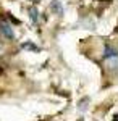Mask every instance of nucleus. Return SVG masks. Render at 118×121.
Returning a JSON list of instances; mask_svg holds the SVG:
<instances>
[{"instance_id":"nucleus-3","label":"nucleus","mask_w":118,"mask_h":121,"mask_svg":"<svg viewBox=\"0 0 118 121\" xmlns=\"http://www.w3.org/2000/svg\"><path fill=\"white\" fill-rule=\"evenodd\" d=\"M29 13H31V18H32V21L36 23V19H39V11H37L36 8H31V10H29Z\"/></svg>"},{"instance_id":"nucleus-1","label":"nucleus","mask_w":118,"mask_h":121,"mask_svg":"<svg viewBox=\"0 0 118 121\" xmlns=\"http://www.w3.org/2000/svg\"><path fill=\"white\" fill-rule=\"evenodd\" d=\"M104 60L105 65L109 66L110 69H117L118 68V53L112 48V47H105V53H104Z\"/></svg>"},{"instance_id":"nucleus-2","label":"nucleus","mask_w":118,"mask_h":121,"mask_svg":"<svg viewBox=\"0 0 118 121\" xmlns=\"http://www.w3.org/2000/svg\"><path fill=\"white\" fill-rule=\"evenodd\" d=\"M0 32H2L5 37H8V39H13V37H15L13 29H11V26H10L7 21H0Z\"/></svg>"}]
</instances>
